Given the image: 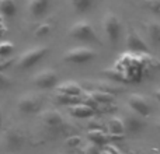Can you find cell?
<instances>
[{"instance_id":"17","label":"cell","mask_w":160,"mask_h":154,"mask_svg":"<svg viewBox=\"0 0 160 154\" xmlns=\"http://www.w3.org/2000/svg\"><path fill=\"white\" fill-rule=\"evenodd\" d=\"M127 129H125V122L124 119L118 118V116H114L110 119L108 122V135L111 137H119V136H124Z\"/></svg>"},{"instance_id":"3","label":"cell","mask_w":160,"mask_h":154,"mask_svg":"<svg viewBox=\"0 0 160 154\" xmlns=\"http://www.w3.org/2000/svg\"><path fill=\"white\" fill-rule=\"evenodd\" d=\"M102 28H104V32L107 35V39L110 41L111 45H117L119 41V36H121V31H122V25L119 18L115 16L114 13L108 11L107 14L102 18Z\"/></svg>"},{"instance_id":"28","label":"cell","mask_w":160,"mask_h":154,"mask_svg":"<svg viewBox=\"0 0 160 154\" xmlns=\"http://www.w3.org/2000/svg\"><path fill=\"white\" fill-rule=\"evenodd\" d=\"M79 143H80V137H78V136H73V137L68 139V146H70V147L78 146Z\"/></svg>"},{"instance_id":"29","label":"cell","mask_w":160,"mask_h":154,"mask_svg":"<svg viewBox=\"0 0 160 154\" xmlns=\"http://www.w3.org/2000/svg\"><path fill=\"white\" fill-rule=\"evenodd\" d=\"M153 95H155V98L158 99V101L160 102V90H156L155 93H153Z\"/></svg>"},{"instance_id":"14","label":"cell","mask_w":160,"mask_h":154,"mask_svg":"<svg viewBox=\"0 0 160 154\" xmlns=\"http://www.w3.org/2000/svg\"><path fill=\"white\" fill-rule=\"evenodd\" d=\"M87 98L94 101L97 105H108L114 101V94L107 93V91H101V90H88Z\"/></svg>"},{"instance_id":"4","label":"cell","mask_w":160,"mask_h":154,"mask_svg":"<svg viewBox=\"0 0 160 154\" xmlns=\"http://www.w3.org/2000/svg\"><path fill=\"white\" fill-rule=\"evenodd\" d=\"M96 58V51L87 46H78L63 53V60L70 65H84Z\"/></svg>"},{"instance_id":"2","label":"cell","mask_w":160,"mask_h":154,"mask_svg":"<svg viewBox=\"0 0 160 154\" xmlns=\"http://www.w3.org/2000/svg\"><path fill=\"white\" fill-rule=\"evenodd\" d=\"M49 46L47 45H38V46H34L31 49L25 51L21 56H20L18 62H17V66L21 70H28L31 67H34L35 65H38L45 56L49 53Z\"/></svg>"},{"instance_id":"31","label":"cell","mask_w":160,"mask_h":154,"mask_svg":"<svg viewBox=\"0 0 160 154\" xmlns=\"http://www.w3.org/2000/svg\"><path fill=\"white\" fill-rule=\"evenodd\" d=\"M156 128H158V130H159V133H160V121L156 122Z\"/></svg>"},{"instance_id":"20","label":"cell","mask_w":160,"mask_h":154,"mask_svg":"<svg viewBox=\"0 0 160 154\" xmlns=\"http://www.w3.org/2000/svg\"><path fill=\"white\" fill-rule=\"evenodd\" d=\"M70 3H72V7L76 13L84 14L90 11V8L93 7L94 0H70Z\"/></svg>"},{"instance_id":"26","label":"cell","mask_w":160,"mask_h":154,"mask_svg":"<svg viewBox=\"0 0 160 154\" xmlns=\"http://www.w3.org/2000/svg\"><path fill=\"white\" fill-rule=\"evenodd\" d=\"M11 84H13L11 80L6 75H3V72H0V90H6V88H8Z\"/></svg>"},{"instance_id":"1","label":"cell","mask_w":160,"mask_h":154,"mask_svg":"<svg viewBox=\"0 0 160 154\" xmlns=\"http://www.w3.org/2000/svg\"><path fill=\"white\" fill-rule=\"evenodd\" d=\"M69 35L73 39L80 42H88V44H100V39L96 34V30L87 20H80L75 22L69 30Z\"/></svg>"},{"instance_id":"15","label":"cell","mask_w":160,"mask_h":154,"mask_svg":"<svg viewBox=\"0 0 160 154\" xmlns=\"http://www.w3.org/2000/svg\"><path fill=\"white\" fill-rule=\"evenodd\" d=\"M56 93L66 94V95H70V97H80L83 94V88L76 81H65L62 84H58Z\"/></svg>"},{"instance_id":"6","label":"cell","mask_w":160,"mask_h":154,"mask_svg":"<svg viewBox=\"0 0 160 154\" xmlns=\"http://www.w3.org/2000/svg\"><path fill=\"white\" fill-rule=\"evenodd\" d=\"M25 143V136L21 129L13 126L6 129L4 135H3V144H4L6 150L10 153L20 152Z\"/></svg>"},{"instance_id":"5","label":"cell","mask_w":160,"mask_h":154,"mask_svg":"<svg viewBox=\"0 0 160 154\" xmlns=\"http://www.w3.org/2000/svg\"><path fill=\"white\" fill-rule=\"evenodd\" d=\"M17 108L24 115H35L42 109V98L32 93L24 94L17 99Z\"/></svg>"},{"instance_id":"11","label":"cell","mask_w":160,"mask_h":154,"mask_svg":"<svg viewBox=\"0 0 160 154\" xmlns=\"http://www.w3.org/2000/svg\"><path fill=\"white\" fill-rule=\"evenodd\" d=\"M124 122H125V129H127V132L131 133V135L141 133L145 128L143 118L139 116L138 113H129V115H127Z\"/></svg>"},{"instance_id":"7","label":"cell","mask_w":160,"mask_h":154,"mask_svg":"<svg viewBox=\"0 0 160 154\" xmlns=\"http://www.w3.org/2000/svg\"><path fill=\"white\" fill-rule=\"evenodd\" d=\"M58 73L52 69H44L32 77V84L41 90H52L58 87Z\"/></svg>"},{"instance_id":"30","label":"cell","mask_w":160,"mask_h":154,"mask_svg":"<svg viewBox=\"0 0 160 154\" xmlns=\"http://www.w3.org/2000/svg\"><path fill=\"white\" fill-rule=\"evenodd\" d=\"M2 125H3V112H2V108H0V129H2Z\"/></svg>"},{"instance_id":"10","label":"cell","mask_w":160,"mask_h":154,"mask_svg":"<svg viewBox=\"0 0 160 154\" xmlns=\"http://www.w3.org/2000/svg\"><path fill=\"white\" fill-rule=\"evenodd\" d=\"M128 105L135 113H138L142 118H148L152 113V108L148 99L141 94H131L128 98Z\"/></svg>"},{"instance_id":"16","label":"cell","mask_w":160,"mask_h":154,"mask_svg":"<svg viewBox=\"0 0 160 154\" xmlns=\"http://www.w3.org/2000/svg\"><path fill=\"white\" fill-rule=\"evenodd\" d=\"M87 139L91 144H94V146H97V147H101V146H105V144L110 142L111 136L100 129H91V130H88V133H87Z\"/></svg>"},{"instance_id":"25","label":"cell","mask_w":160,"mask_h":154,"mask_svg":"<svg viewBox=\"0 0 160 154\" xmlns=\"http://www.w3.org/2000/svg\"><path fill=\"white\" fill-rule=\"evenodd\" d=\"M51 30H52V25H51L49 22H42V24H39L38 27L35 28V35L37 36L48 35V34L51 32Z\"/></svg>"},{"instance_id":"24","label":"cell","mask_w":160,"mask_h":154,"mask_svg":"<svg viewBox=\"0 0 160 154\" xmlns=\"http://www.w3.org/2000/svg\"><path fill=\"white\" fill-rule=\"evenodd\" d=\"M143 7L146 8V10L152 11L153 14L160 16V0H145Z\"/></svg>"},{"instance_id":"21","label":"cell","mask_w":160,"mask_h":154,"mask_svg":"<svg viewBox=\"0 0 160 154\" xmlns=\"http://www.w3.org/2000/svg\"><path fill=\"white\" fill-rule=\"evenodd\" d=\"M56 101H58V104H61V105L72 107V105L82 102V99H80V97H70V95H66V94L56 93Z\"/></svg>"},{"instance_id":"19","label":"cell","mask_w":160,"mask_h":154,"mask_svg":"<svg viewBox=\"0 0 160 154\" xmlns=\"http://www.w3.org/2000/svg\"><path fill=\"white\" fill-rule=\"evenodd\" d=\"M148 34H149L150 42L155 46H160V22H149L148 24Z\"/></svg>"},{"instance_id":"9","label":"cell","mask_w":160,"mask_h":154,"mask_svg":"<svg viewBox=\"0 0 160 154\" xmlns=\"http://www.w3.org/2000/svg\"><path fill=\"white\" fill-rule=\"evenodd\" d=\"M41 121L44 126L49 130H61L65 128V118L56 109H45L41 113Z\"/></svg>"},{"instance_id":"18","label":"cell","mask_w":160,"mask_h":154,"mask_svg":"<svg viewBox=\"0 0 160 154\" xmlns=\"http://www.w3.org/2000/svg\"><path fill=\"white\" fill-rule=\"evenodd\" d=\"M17 13V0H0V14L6 18H11Z\"/></svg>"},{"instance_id":"8","label":"cell","mask_w":160,"mask_h":154,"mask_svg":"<svg viewBox=\"0 0 160 154\" xmlns=\"http://www.w3.org/2000/svg\"><path fill=\"white\" fill-rule=\"evenodd\" d=\"M127 48L131 53H135V55H148L149 53V45L139 35V32L135 28H129L127 34Z\"/></svg>"},{"instance_id":"22","label":"cell","mask_w":160,"mask_h":154,"mask_svg":"<svg viewBox=\"0 0 160 154\" xmlns=\"http://www.w3.org/2000/svg\"><path fill=\"white\" fill-rule=\"evenodd\" d=\"M14 49L16 46L11 41H2L0 42V58L8 59L14 53Z\"/></svg>"},{"instance_id":"12","label":"cell","mask_w":160,"mask_h":154,"mask_svg":"<svg viewBox=\"0 0 160 154\" xmlns=\"http://www.w3.org/2000/svg\"><path fill=\"white\" fill-rule=\"evenodd\" d=\"M69 113L76 119H87L91 118V116L96 113V109H94L91 105L86 104V102H79V104H75L72 107H69Z\"/></svg>"},{"instance_id":"27","label":"cell","mask_w":160,"mask_h":154,"mask_svg":"<svg viewBox=\"0 0 160 154\" xmlns=\"http://www.w3.org/2000/svg\"><path fill=\"white\" fill-rule=\"evenodd\" d=\"M11 63H13V60H11V59H3V58H0V72L6 70Z\"/></svg>"},{"instance_id":"13","label":"cell","mask_w":160,"mask_h":154,"mask_svg":"<svg viewBox=\"0 0 160 154\" xmlns=\"http://www.w3.org/2000/svg\"><path fill=\"white\" fill-rule=\"evenodd\" d=\"M51 3L52 0H28V10L34 17L39 18L48 13Z\"/></svg>"},{"instance_id":"23","label":"cell","mask_w":160,"mask_h":154,"mask_svg":"<svg viewBox=\"0 0 160 154\" xmlns=\"http://www.w3.org/2000/svg\"><path fill=\"white\" fill-rule=\"evenodd\" d=\"M104 75H107L108 77H111V79L114 80H118V81H128V77L124 75V73L121 72V70H117L115 67L114 69H108V70H104Z\"/></svg>"}]
</instances>
